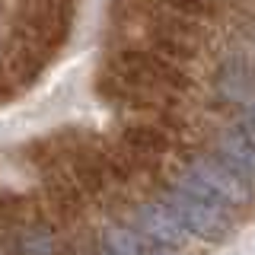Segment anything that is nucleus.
Masks as SVG:
<instances>
[{"mask_svg":"<svg viewBox=\"0 0 255 255\" xmlns=\"http://www.w3.org/2000/svg\"><path fill=\"white\" fill-rule=\"evenodd\" d=\"M67 255H86V252H67Z\"/></svg>","mask_w":255,"mask_h":255,"instance_id":"nucleus-8","label":"nucleus"},{"mask_svg":"<svg viewBox=\"0 0 255 255\" xmlns=\"http://www.w3.org/2000/svg\"><path fill=\"white\" fill-rule=\"evenodd\" d=\"M182 166L169 179L179 182L182 188L195 191L198 198L211 201L220 211H243L252 201V185L239 175L230 163L214 153V150H191V153H179Z\"/></svg>","mask_w":255,"mask_h":255,"instance_id":"nucleus-1","label":"nucleus"},{"mask_svg":"<svg viewBox=\"0 0 255 255\" xmlns=\"http://www.w3.org/2000/svg\"><path fill=\"white\" fill-rule=\"evenodd\" d=\"M156 198H159V204L188 230V236L217 243V239H223L230 233V214L220 211V207H214L211 201H204V198H198L195 191L182 188L179 182L166 179L163 185H159Z\"/></svg>","mask_w":255,"mask_h":255,"instance_id":"nucleus-2","label":"nucleus"},{"mask_svg":"<svg viewBox=\"0 0 255 255\" xmlns=\"http://www.w3.org/2000/svg\"><path fill=\"white\" fill-rule=\"evenodd\" d=\"M131 227L137 230L140 236H147L150 243L163 246V249H172V252H179L182 246L191 239L188 230L159 204V198H140V201L134 204Z\"/></svg>","mask_w":255,"mask_h":255,"instance_id":"nucleus-3","label":"nucleus"},{"mask_svg":"<svg viewBox=\"0 0 255 255\" xmlns=\"http://www.w3.org/2000/svg\"><path fill=\"white\" fill-rule=\"evenodd\" d=\"M6 252L10 255H67L61 243V230L54 223H19L6 236Z\"/></svg>","mask_w":255,"mask_h":255,"instance_id":"nucleus-4","label":"nucleus"},{"mask_svg":"<svg viewBox=\"0 0 255 255\" xmlns=\"http://www.w3.org/2000/svg\"><path fill=\"white\" fill-rule=\"evenodd\" d=\"M86 255H115V252H112V249H106V246H102L99 239H96V243L90 246V249H86Z\"/></svg>","mask_w":255,"mask_h":255,"instance_id":"nucleus-6","label":"nucleus"},{"mask_svg":"<svg viewBox=\"0 0 255 255\" xmlns=\"http://www.w3.org/2000/svg\"><path fill=\"white\" fill-rule=\"evenodd\" d=\"M243 118H252V122H255V99L243 106Z\"/></svg>","mask_w":255,"mask_h":255,"instance_id":"nucleus-7","label":"nucleus"},{"mask_svg":"<svg viewBox=\"0 0 255 255\" xmlns=\"http://www.w3.org/2000/svg\"><path fill=\"white\" fill-rule=\"evenodd\" d=\"M211 150L223 159V163L233 166V169L255 188V140L243 131V125H227V128H220L217 137H214V147H211Z\"/></svg>","mask_w":255,"mask_h":255,"instance_id":"nucleus-5","label":"nucleus"}]
</instances>
